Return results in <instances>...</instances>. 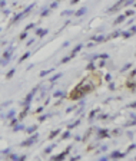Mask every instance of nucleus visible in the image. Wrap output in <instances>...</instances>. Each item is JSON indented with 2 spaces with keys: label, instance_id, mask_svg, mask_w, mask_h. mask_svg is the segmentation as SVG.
<instances>
[{
  "label": "nucleus",
  "instance_id": "13",
  "mask_svg": "<svg viewBox=\"0 0 136 161\" xmlns=\"http://www.w3.org/2000/svg\"><path fill=\"white\" fill-rule=\"evenodd\" d=\"M126 20V16L125 14H120V16H118L116 19H115V22H113V24L116 26V24H120V23H123Z\"/></svg>",
  "mask_w": 136,
  "mask_h": 161
},
{
  "label": "nucleus",
  "instance_id": "48",
  "mask_svg": "<svg viewBox=\"0 0 136 161\" xmlns=\"http://www.w3.org/2000/svg\"><path fill=\"white\" fill-rule=\"evenodd\" d=\"M119 132H120V130L118 128V130H113V132H112V134H113V135H116V134H119Z\"/></svg>",
  "mask_w": 136,
  "mask_h": 161
},
{
  "label": "nucleus",
  "instance_id": "27",
  "mask_svg": "<svg viewBox=\"0 0 136 161\" xmlns=\"http://www.w3.org/2000/svg\"><path fill=\"white\" fill-rule=\"evenodd\" d=\"M69 60H72V58H70V55H68V56H65V58L62 59V60L59 62V63H68Z\"/></svg>",
  "mask_w": 136,
  "mask_h": 161
},
{
  "label": "nucleus",
  "instance_id": "44",
  "mask_svg": "<svg viewBox=\"0 0 136 161\" xmlns=\"http://www.w3.org/2000/svg\"><path fill=\"white\" fill-rule=\"evenodd\" d=\"M105 79H106V82H110V79H112V76H110V75H106V76H105Z\"/></svg>",
  "mask_w": 136,
  "mask_h": 161
},
{
  "label": "nucleus",
  "instance_id": "22",
  "mask_svg": "<svg viewBox=\"0 0 136 161\" xmlns=\"http://www.w3.org/2000/svg\"><path fill=\"white\" fill-rule=\"evenodd\" d=\"M60 76H62V74H60V72H59V74H55V75H53V76H52V78H50V79H49V80H50L52 84H53V82H55V80H56V79H59Z\"/></svg>",
  "mask_w": 136,
  "mask_h": 161
},
{
  "label": "nucleus",
  "instance_id": "9",
  "mask_svg": "<svg viewBox=\"0 0 136 161\" xmlns=\"http://www.w3.org/2000/svg\"><path fill=\"white\" fill-rule=\"evenodd\" d=\"M13 52H14V48H9V49H7V50L4 52V53H3V58H4V60H7V62H9V59H10V56H11V53H13Z\"/></svg>",
  "mask_w": 136,
  "mask_h": 161
},
{
  "label": "nucleus",
  "instance_id": "32",
  "mask_svg": "<svg viewBox=\"0 0 136 161\" xmlns=\"http://www.w3.org/2000/svg\"><path fill=\"white\" fill-rule=\"evenodd\" d=\"M129 68H132V63H128V65H125V66L120 69V70H122V72H126V70H129Z\"/></svg>",
  "mask_w": 136,
  "mask_h": 161
},
{
  "label": "nucleus",
  "instance_id": "10",
  "mask_svg": "<svg viewBox=\"0 0 136 161\" xmlns=\"http://www.w3.org/2000/svg\"><path fill=\"white\" fill-rule=\"evenodd\" d=\"M82 48H83V45H82V43H79V45H76V46H74V48H73V50H72V53H70V58L73 59V58L76 56L77 53H79V50L82 49Z\"/></svg>",
  "mask_w": 136,
  "mask_h": 161
},
{
  "label": "nucleus",
  "instance_id": "37",
  "mask_svg": "<svg viewBox=\"0 0 136 161\" xmlns=\"http://www.w3.org/2000/svg\"><path fill=\"white\" fill-rule=\"evenodd\" d=\"M133 13H135L133 10H128V12H125V16L126 17H128V16H133Z\"/></svg>",
  "mask_w": 136,
  "mask_h": 161
},
{
  "label": "nucleus",
  "instance_id": "7",
  "mask_svg": "<svg viewBox=\"0 0 136 161\" xmlns=\"http://www.w3.org/2000/svg\"><path fill=\"white\" fill-rule=\"evenodd\" d=\"M126 88L128 89H131L132 92H136V79H128V82H126Z\"/></svg>",
  "mask_w": 136,
  "mask_h": 161
},
{
  "label": "nucleus",
  "instance_id": "19",
  "mask_svg": "<svg viewBox=\"0 0 136 161\" xmlns=\"http://www.w3.org/2000/svg\"><path fill=\"white\" fill-rule=\"evenodd\" d=\"M29 56H30V52H26V53H23L22 56H20V59H19V63H22L23 60H26Z\"/></svg>",
  "mask_w": 136,
  "mask_h": 161
},
{
  "label": "nucleus",
  "instance_id": "14",
  "mask_svg": "<svg viewBox=\"0 0 136 161\" xmlns=\"http://www.w3.org/2000/svg\"><path fill=\"white\" fill-rule=\"evenodd\" d=\"M34 34H37L39 38H43L45 34H47V30H46V29H36Z\"/></svg>",
  "mask_w": 136,
  "mask_h": 161
},
{
  "label": "nucleus",
  "instance_id": "51",
  "mask_svg": "<svg viewBox=\"0 0 136 161\" xmlns=\"http://www.w3.org/2000/svg\"><path fill=\"white\" fill-rule=\"evenodd\" d=\"M77 2H79V0H72V2H70V4H76Z\"/></svg>",
  "mask_w": 136,
  "mask_h": 161
},
{
  "label": "nucleus",
  "instance_id": "28",
  "mask_svg": "<svg viewBox=\"0 0 136 161\" xmlns=\"http://www.w3.org/2000/svg\"><path fill=\"white\" fill-rule=\"evenodd\" d=\"M53 148H55V144H53V145H50V147H47V148H45V151H43V152H45V154H50Z\"/></svg>",
  "mask_w": 136,
  "mask_h": 161
},
{
  "label": "nucleus",
  "instance_id": "17",
  "mask_svg": "<svg viewBox=\"0 0 136 161\" xmlns=\"http://www.w3.org/2000/svg\"><path fill=\"white\" fill-rule=\"evenodd\" d=\"M86 69H87V70H90V72H92V70L95 72V70H96V66H95V63H93V62L90 60V62L87 63V66H86Z\"/></svg>",
  "mask_w": 136,
  "mask_h": 161
},
{
  "label": "nucleus",
  "instance_id": "4",
  "mask_svg": "<svg viewBox=\"0 0 136 161\" xmlns=\"http://www.w3.org/2000/svg\"><path fill=\"white\" fill-rule=\"evenodd\" d=\"M37 89H39V88L36 86V88H33L32 91L29 92L27 95H26V98H24V102H23V105H30V102H32V99H33V96L36 95V92H37Z\"/></svg>",
  "mask_w": 136,
  "mask_h": 161
},
{
  "label": "nucleus",
  "instance_id": "8",
  "mask_svg": "<svg viewBox=\"0 0 136 161\" xmlns=\"http://www.w3.org/2000/svg\"><path fill=\"white\" fill-rule=\"evenodd\" d=\"M29 108H30V105H24V109H23L22 112H20V115H19V118H17V120H19V121H22V120H24V118H26V116H27Z\"/></svg>",
  "mask_w": 136,
  "mask_h": 161
},
{
  "label": "nucleus",
  "instance_id": "24",
  "mask_svg": "<svg viewBox=\"0 0 136 161\" xmlns=\"http://www.w3.org/2000/svg\"><path fill=\"white\" fill-rule=\"evenodd\" d=\"M119 36H120V30H116V32H113V33L109 34V38H110V39H113V38H119Z\"/></svg>",
  "mask_w": 136,
  "mask_h": 161
},
{
  "label": "nucleus",
  "instance_id": "42",
  "mask_svg": "<svg viewBox=\"0 0 136 161\" xmlns=\"http://www.w3.org/2000/svg\"><path fill=\"white\" fill-rule=\"evenodd\" d=\"M135 75H136V69H133V70H132L131 74H129V79H131V78H133Z\"/></svg>",
  "mask_w": 136,
  "mask_h": 161
},
{
  "label": "nucleus",
  "instance_id": "26",
  "mask_svg": "<svg viewBox=\"0 0 136 161\" xmlns=\"http://www.w3.org/2000/svg\"><path fill=\"white\" fill-rule=\"evenodd\" d=\"M53 96H55V98H62V96H65V92L57 91V92H55V94H53Z\"/></svg>",
  "mask_w": 136,
  "mask_h": 161
},
{
  "label": "nucleus",
  "instance_id": "20",
  "mask_svg": "<svg viewBox=\"0 0 136 161\" xmlns=\"http://www.w3.org/2000/svg\"><path fill=\"white\" fill-rule=\"evenodd\" d=\"M16 74V69H10L9 72H7V75H6V79H10V78H13V75Z\"/></svg>",
  "mask_w": 136,
  "mask_h": 161
},
{
  "label": "nucleus",
  "instance_id": "21",
  "mask_svg": "<svg viewBox=\"0 0 136 161\" xmlns=\"http://www.w3.org/2000/svg\"><path fill=\"white\" fill-rule=\"evenodd\" d=\"M97 112H99V109H93V111H92L90 114H89V121H92V120H93V118L96 116V114H97Z\"/></svg>",
  "mask_w": 136,
  "mask_h": 161
},
{
  "label": "nucleus",
  "instance_id": "41",
  "mask_svg": "<svg viewBox=\"0 0 136 161\" xmlns=\"http://www.w3.org/2000/svg\"><path fill=\"white\" fill-rule=\"evenodd\" d=\"M17 121H19V120H16V118H13V120H11V122H10V125H11V126H14V125L17 124Z\"/></svg>",
  "mask_w": 136,
  "mask_h": 161
},
{
  "label": "nucleus",
  "instance_id": "1",
  "mask_svg": "<svg viewBox=\"0 0 136 161\" xmlns=\"http://www.w3.org/2000/svg\"><path fill=\"white\" fill-rule=\"evenodd\" d=\"M86 94L85 91L82 89V86L77 85L76 88H74L73 91L70 92V95H69V99H72V101H77V99H82V98L85 96Z\"/></svg>",
  "mask_w": 136,
  "mask_h": 161
},
{
  "label": "nucleus",
  "instance_id": "45",
  "mask_svg": "<svg viewBox=\"0 0 136 161\" xmlns=\"http://www.w3.org/2000/svg\"><path fill=\"white\" fill-rule=\"evenodd\" d=\"M129 30H131V32H132L133 34H135V33H136V26H132V28L129 29Z\"/></svg>",
  "mask_w": 136,
  "mask_h": 161
},
{
  "label": "nucleus",
  "instance_id": "29",
  "mask_svg": "<svg viewBox=\"0 0 136 161\" xmlns=\"http://www.w3.org/2000/svg\"><path fill=\"white\" fill-rule=\"evenodd\" d=\"M50 72H53V69H47V70H43V72H40V76L43 78V76H46V75H49Z\"/></svg>",
  "mask_w": 136,
  "mask_h": 161
},
{
  "label": "nucleus",
  "instance_id": "34",
  "mask_svg": "<svg viewBox=\"0 0 136 161\" xmlns=\"http://www.w3.org/2000/svg\"><path fill=\"white\" fill-rule=\"evenodd\" d=\"M97 118H99V120H108L109 116H108V114H100Z\"/></svg>",
  "mask_w": 136,
  "mask_h": 161
},
{
  "label": "nucleus",
  "instance_id": "5",
  "mask_svg": "<svg viewBox=\"0 0 136 161\" xmlns=\"http://www.w3.org/2000/svg\"><path fill=\"white\" fill-rule=\"evenodd\" d=\"M70 150H72V145L66 147V150L63 151L62 154H59V155H53V157H52V160H63V158H65V157H66V155H68L69 152H70Z\"/></svg>",
  "mask_w": 136,
  "mask_h": 161
},
{
  "label": "nucleus",
  "instance_id": "54",
  "mask_svg": "<svg viewBox=\"0 0 136 161\" xmlns=\"http://www.w3.org/2000/svg\"><path fill=\"white\" fill-rule=\"evenodd\" d=\"M135 6H136V2H135Z\"/></svg>",
  "mask_w": 136,
  "mask_h": 161
},
{
  "label": "nucleus",
  "instance_id": "15",
  "mask_svg": "<svg viewBox=\"0 0 136 161\" xmlns=\"http://www.w3.org/2000/svg\"><path fill=\"white\" fill-rule=\"evenodd\" d=\"M120 34L125 38V39H128V38H132L133 36V33H132L131 30H125V32H120Z\"/></svg>",
  "mask_w": 136,
  "mask_h": 161
},
{
  "label": "nucleus",
  "instance_id": "2",
  "mask_svg": "<svg viewBox=\"0 0 136 161\" xmlns=\"http://www.w3.org/2000/svg\"><path fill=\"white\" fill-rule=\"evenodd\" d=\"M33 7H34V4H30V6H27V9H26V10H23L22 13H17L16 16H14V17H13V19L10 20V24H9V26H11V24H16V23L19 22V20H22V19H23L24 16H27V14H29V12L32 10Z\"/></svg>",
  "mask_w": 136,
  "mask_h": 161
},
{
  "label": "nucleus",
  "instance_id": "53",
  "mask_svg": "<svg viewBox=\"0 0 136 161\" xmlns=\"http://www.w3.org/2000/svg\"><path fill=\"white\" fill-rule=\"evenodd\" d=\"M57 2H62V0H57Z\"/></svg>",
  "mask_w": 136,
  "mask_h": 161
},
{
  "label": "nucleus",
  "instance_id": "50",
  "mask_svg": "<svg viewBox=\"0 0 136 161\" xmlns=\"http://www.w3.org/2000/svg\"><path fill=\"white\" fill-rule=\"evenodd\" d=\"M63 14H72V10H66L65 13H63Z\"/></svg>",
  "mask_w": 136,
  "mask_h": 161
},
{
  "label": "nucleus",
  "instance_id": "23",
  "mask_svg": "<svg viewBox=\"0 0 136 161\" xmlns=\"http://www.w3.org/2000/svg\"><path fill=\"white\" fill-rule=\"evenodd\" d=\"M86 10H87L86 7H82V9H80V10H77L74 14H76V16H82V14H85V13H86Z\"/></svg>",
  "mask_w": 136,
  "mask_h": 161
},
{
  "label": "nucleus",
  "instance_id": "43",
  "mask_svg": "<svg viewBox=\"0 0 136 161\" xmlns=\"http://www.w3.org/2000/svg\"><path fill=\"white\" fill-rule=\"evenodd\" d=\"M128 108H136V101H135V102H132V104H129V105H128Z\"/></svg>",
  "mask_w": 136,
  "mask_h": 161
},
{
  "label": "nucleus",
  "instance_id": "55",
  "mask_svg": "<svg viewBox=\"0 0 136 161\" xmlns=\"http://www.w3.org/2000/svg\"><path fill=\"white\" fill-rule=\"evenodd\" d=\"M0 32H1V29H0Z\"/></svg>",
  "mask_w": 136,
  "mask_h": 161
},
{
  "label": "nucleus",
  "instance_id": "18",
  "mask_svg": "<svg viewBox=\"0 0 136 161\" xmlns=\"http://www.w3.org/2000/svg\"><path fill=\"white\" fill-rule=\"evenodd\" d=\"M37 131V125H32L30 128H26V132L27 134H33V132Z\"/></svg>",
  "mask_w": 136,
  "mask_h": 161
},
{
  "label": "nucleus",
  "instance_id": "39",
  "mask_svg": "<svg viewBox=\"0 0 136 161\" xmlns=\"http://www.w3.org/2000/svg\"><path fill=\"white\" fill-rule=\"evenodd\" d=\"M20 130H23V126L22 125H16L14 128H13V131L16 132V131H20Z\"/></svg>",
  "mask_w": 136,
  "mask_h": 161
},
{
  "label": "nucleus",
  "instance_id": "40",
  "mask_svg": "<svg viewBox=\"0 0 136 161\" xmlns=\"http://www.w3.org/2000/svg\"><path fill=\"white\" fill-rule=\"evenodd\" d=\"M33 28H34V23H30V24H27V26H26V29H24V30L27 32L29 29H33Z\"/></svg>",
  "mask_w": 136,
  "mask_h": 161
},
{
  "label": "nucleus",
  "instance_id": "30",
  "mask_svg": "<svg viewBox=\"0 0 136 161\" xmlns=\"http://www.w3.org/2000/svg\"><path fill=\"white\" fill-rule=\"evenodd\" d=\"M14 115H16V112H14V111H13V109H11V111H9V112H7V115H6V116H7V118H14Z\"/></svg>",
  "mask_w": 136,
  "mask_h": 161
},
{
  "label": "nucleus",
  "instance_id": "6",
  "mask_svg": "<svg viewBox=\"0 0 136 161\" xmlns=\"http://www.w3.org/2000/svg\"><path fill=\"white\" fill-rule=\"evenodd\" d=\"M109 137V130H103V128H100V130H97V140H103V138H108Z\"/></svg>",
  "mask_w": 136,
  "mask_h": 161
},
{
  "label": "nucleus",
  "instance_id": "16",
  "mask_svg": "<svg viewBox=\"0 0 136 161\" xmlns=\"http://www.w3.org/2000/svg\"><path fill=\"white\" fill-rule=\"evenodd\" d=\"M80 122H82V120H77V121H74L73 124H69V125H68V130H73V128H76V126L79 125Z\"/></svg>",
  "mask_w": 136,
  "mask_h": 161
},
{
  "label": "nucleus",
  "instance_id": "46",
  "mask_svg": "<svg viewBox=\"0 0 136 161\" xmlns=\"http://www.w3.org/2000/svg\"><path fill=\"white\" fill-rule=\"evenodd\" d=\"M10 158H11V160H19V155H14V154H11V155H10Z\"/></svg>",
  "mask_w": 136,
  "mask_h": 161
},
{
  "label": "nucleus",
  "instance_id": "33",
  "mask_svg": "<svg viewBox=\"0 0 136 161\" xmlns=\"http://www.w3.org/2000/svg\"><path fill=\"white\" fill-rule=\"evenodd\" d=\"M108 58H109L108 53H102V55H99V59H103V60H106Z\"/></svg>",
  "mask_w": 136,
  "mask_h": 161
},
{
  "label": "nucleus",
  "instance_id": "49",
  "mask_svg": "<svg viewBox=\"0 0 136 161\" xmlns=\"http://www.w3.org/2000/svg\"><path fill=\"white\" fill-rule=\"evenodd\" d=\"M57 3H59V2H55V3H53V4L50 6V9H55V7H56V6H57Z\"/></svg>",
  "mask_w": 136,
  "mask_h": 161
},
{
  "label": "nucleus",
  "instance_id": "11",
  "mask_svg": "<svg viewBox=\"0 0 136 161\" xmlns=\"http://www.w3.org/2000/svg\"><path fill=\"white\" fill-rule=\"evenodd\" d=\"M125 155H126L125 152H120V151H113V152L109 155V157H110V158H123Z\"/></svg>",
  "mask_w": 136,
  "mask_h": 161
},
{
  "label": "nucleus",
  "instance_id": "52",
  "mask_svg": "<svg viewBox=\"0 0 136 161\" xmlns=\"http://www.w3.org/2000/svg\"><path fill=\"white\" fill-rule=\"evenodd\" d=\"M0 66H1V60H0Z\"/></svg>",
  "mask_w": 136,
  "mask_h": 161
},
{
  "label": "nucleus",
  "instance_id": "35",
  "mask_svg": "<svg viewBox=\"0 0 136 161\" xmlns=\"http://www.w3.org/2000/svg\"><path fill=\"white\" fill-rule=\"evenodd\" d=\"M49 116H50V115H42V116H39V121H40V122H43V121H45L46 120V118H49Z\"/></svg>",
  "mask_w": 136,
  "mask_h": 161
},
{
  "label": "nucleus",
  "instance_id": "36",
  "mask_svg": "<svg viewBox=\"0 0 136 161\" xmlns=\"http://www.w3.org/2000/svg\"><path fill=\"white\" fill-rule=\"evenodd\" d=\"M47 14H50V10H49V9H47V10H43V12H42V17L47 16Z\"/></svg>",
  "mask_w": 136,
  "mask_h": 161
},
{
  "label": "nucleus",
  "instance_id": "12",
  "mask_svg": "<svg viewBox=\"0 0 136 161\" xmlns=\"http://www.w3.org/2000/svg\"><path fill=\"white\" fill-rule=\"evenodd\" d=\"M60 132H62V130H60V128H57V130H53V131L49 134V138H47V140H55V138H56L59 134H60Z\"/></svg>",
  "mask_w": 136,
  "mask_h": 161
},
{
  "label": "nucleus",
  "instance_id": "25",
  "mask_svg": "<svg viewBox=\"0 0 136 161\" xmlns=\"http://www.w3.org/2000/svg\"><path fill=\"white\" fill-rule=\"evenodd\" d=\"M69 137H70V130H68L66 132H63V134H62V138H60V140H68Z\"/></svg>",
  "mask_w": 136,
  "mask_h": 161
},
{
  "label": "nucleus",
  "instance_id": "31",
  "mask_svg": "<svg viewBox=\"0 0 136 161\" xmlns=\"http://www.w3.org/2000/svg\"><path fill=\"white\" fill-rule=\"evenodd\" d=\"M26 38H27V32L24 30V32H22V33H20V36H19V39H20V40H23V39H26Z\"/></svg>",
  "mask_w": 136,
  "mask_h": 161
},
{
  "label": "nucleus",
  "instance_id": "38",
  "mask_svg": "<svg viewBox=\"0 0 136 161\" xmlns=\"http://www.w3.org/2000/svg\"><path fill=\"white\" fill-rule=\"evenodd\" d=\"M136 148V144H132L131 147H129V148H128V151H126V152H131V151H133V150Z\"/></svg>",
  "mask_w": 136,
  "mask_h": 161
},
{
  "label": "nucleus",
  "instance_id": "3",
  "mask_svg": "<svg viewBox=\"0 0 136 161\" xmlns=\"http://www.w3.org/2000/svg\"><path fill=\"white\" fill-rule=\"evenodd\" d=\"M37 138H39V134L36 132V134H33V135H30L27 140L22 141V142H20V147H32L34 142H37Z\"/></svg>",
  "mask_w": 136,
  "mask_h": 161
},
{
  "label": "nucleus",
  "instance_id": "47",
  "mask_svg": "<svg viewBox=\"0 0 136 161\" xmlns=\"http://www.w3.org/2000/svg\"><path fill=\"white\" fill-rule=\"evenodd\" d=\"M42 111H43V106H40V108H37V109H36V114H40Z\"/></svg>",
  "mask_w": 136,
  "mask_h": 161
}]
</instances>
